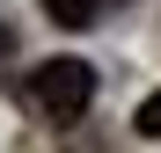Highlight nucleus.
<instances>
[{"instance_id": "3", "label": "nucleus", "mask_w": 161, "mask_h": 153, "mask_svg": "<svg viewBox=\"0 0 161 153\" xmlns=\"http://www.w3.org/2000/svg\"><path fill=\"white\" fill-rule=\"evenodd\" d=\"M132 124H139V139H161V88L139 102V117H132Z\"/></svg>"}, {"instance_id": "4", "label": "nucleus", "mask_w": 161, "mask_h": 153, "mask_svg": "<svg viewBox=\"0 0 161 153\" xmlns=\"http://www.w3.org/2000/svg\"><path fill=\"white\" fill-rule=\"evenodd\" d=\"M8 51H15V29H8V22H0V59H8Z\"/></svg>"}, {"instance_id": "1", "label": "nucleus", "mask_w": 161, "mask_h": 153, "mask_svg": "<svg viewBox=\"0 0 161 153\" xmlns=\"http://www.w3.org/2000/svg\"><path fill=\"white\" fill-rule=\"evenodd\" d=\"M22 102H30L44 124H73V117L95 102V66H80V59H44V66H30V80H22Z\"/></svg>"}, {"instance_id": "2", "label": "nucleus", "mask_w": 161, "mask_h": 153, "mask_svg": "<svg viewBox=\"0 0 161 153\" xmlns=\"http://www.w3.org/2000/svg\"><path fill=\"white\" fill-rule=\"evenodd\" d=\"M110 8H125V0H44V15L59 22V29H88V22H103Z\"/></svg>"}]
</instances>
